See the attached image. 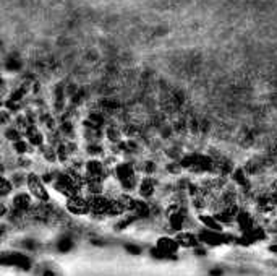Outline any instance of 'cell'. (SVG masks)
<instances>
[{
  "mask_svg": "<svg viewBox=\"0 0 277 276\" xmlns=\"http://www.w3.org/2000/svg\"><path fill=\"white\" fill-rule=\"evenodd\" d=\"M67 210L71 213V215H87L91 213L89 208V202H87V197H83L81 193H76V195H71L67 198Z\"/></svg>",
  "mask_w": 277,
  "mask_h": 276,
  "instance_id": "3",
  "label": "cell"
},
{
  "mask_svg": "<svg viewBox=\"0 0 277 276\" xmlns=\"http://www.w3.org/2000/svg\"><path fill=\"white\" fill-rule=\"evenodd\" d=\"M138 188H139V195L148 198L154 193V188H156V184L151 177H144L143 181H139L138 184Z\"/></svg>",
  "mask_w": 277,
  "mask_h": 276,
  "instance_id": "6",
  "label": "cell"
},
{
  "mask_svg": "<svg viewBox=\"0 0 277 276\" xmlns=\"http://www.w3.org/2000/svg\"><path fill=\"white\" fill-rule=\"evenodd\" d=\"M12 205H13V210L17 213H26L31 210L33 206V198H31V193H26V192H19L17 195L13 197L12 200Z\"/></svg>",
  "mask_w": 277,
  "mask_h": 276,
  "instance_id": "4",
  "label": "cell"
},
{
  "mask_svg": "<svg viewBox=\"0 0 277 276\" xmlns=\"http://www.w3.org/2000/svg\"><path fill=\"white\" fill-rule=\"evenodd\" d=\"M0 263H13V265H18V266H28V260L24 257L15 254V257H10V258H0Z\"/></svg>",
  "mask_w": 277,
  "mask_h": 276,
  "instance_id": "8",
  "label": "cell"
},
{
  "mask_svg": "<svg viewBox=\"0 0 277 276\" xmlns=\"http://www.w3.org/2000/svg\"><path fill=\"white\" fill-rule=\"evenodd\" d=\"M26 187L31 197H34L36 200L46 203L49 202V192L46 187V182L42 181L41 174L37 172H28L26 174Z\"/></svg>",
  "mask_w": 277,
  "mask_h": 276,
  "instance_id": "2",
  "label": "cell"
},
{
  "mask_svg": "<svg viewBox=\"0 0 277 276\" xmlns=\"http://www.w3.org/2000/svg\"><path fill=\"white\" fill-rule=\"evenodd\" d=\"M10 147H12V151L15 156H31V154L36 151V149L28 143V140L24 137L15 140V142L10 143Z\"/></svg>",
  "mask_w": 277,
  "mask_h": 276,
  "instance_id": "5",
  "label": "cell"
},
{
  "mask_svg": "<svg viewBox=\"0 0 277 276\" xmlns=\"http://www.w3.org/2000/svg\"><path fill=\"white\" fill-rule=\"evenodd\" d=\"M13 192V184L8 177L0 174V197H8Z\"/></svg>",
  "mask_w": 277,
  "mask_h": 276,
  "instance_id": "7",
  "label": "cell"
},
{
  "mask_svg": "<svg viewBox=\"0 0 277 276\" xmlns=\"http://www.w3.org/2000/svg\"><path fill=\"white\" fill-rule=\"evenodd\" d=\"M7 211H8V210H7V206H5L3 203H0V218L7 215Z\"/></svg>",
  "mask_w": 277,
  "mask_h": 276,
  "instance_id": "9",
  "label": "cell"
},
{
  "mask_svg": "<svg viewBox=\"0 0 277 276\" xmlns=\"http://www.w3.org/2000/svg\"><path fill=\"white\" fill-rule=\"evenodd\" d=\"M110 172H112V176L115 177V181L119 182L121 190L130 192L138 187L139 181H138V174H136V167L133 163L119 161L110 169Z\"/></svg>",
  "mask_w": 277,
  "mask_h": 276,
  "instance_id": "1",
  "label": "cell"
}]
</instances>
